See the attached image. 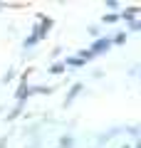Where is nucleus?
Listing matches in <instances>:
<instances>
[{"instance_id": "obj_1", "label": "nucleus", "mask_w": 141, "mask_h": 148, "mask_svg": "<svg viewBox=\"0 0 141 148\" xmlns=\"http://www.w3.org/2000/svg\"><path fill=\"white\" fill-rule=\"evenodd\" d=\"M109 40H99V42H94V47H92V54L94 52H102V49H109Z\"/></svg>"}, {"instance_id": "obj_2", "label": "nucleus", "mask_w": 141, "mask_h": 148, "mask_svg": "<svg viewBox=\"0 0 141 148\" xmlns=\"http://www.w3.org/2000/svg\"><path fill=\"white\" fill-rule=\"evenodd\" d=\"M104 20L106 22H114V20H119V15H104Z\"/></svg>"}]
</instances>
